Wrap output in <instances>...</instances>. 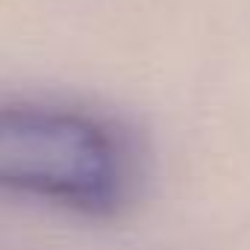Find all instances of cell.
Here are the masks:
<instances>
[{
	"instance_id": "1",
	"label": "cell",
	"mask_w": 250,
	"mask_h": 250,
	"mask_svg": "<svg viewBox=\"0 0 250 250\" xmlns=\"http://www.w3.org/2000/svg\"><path fill=\"white\" fill-rule=\"evenodd\" d=\"M0 188L83 212H109L121 200L124 165L97 121L62 109L0 103Z\"/></svg>"
}]
</instances>
